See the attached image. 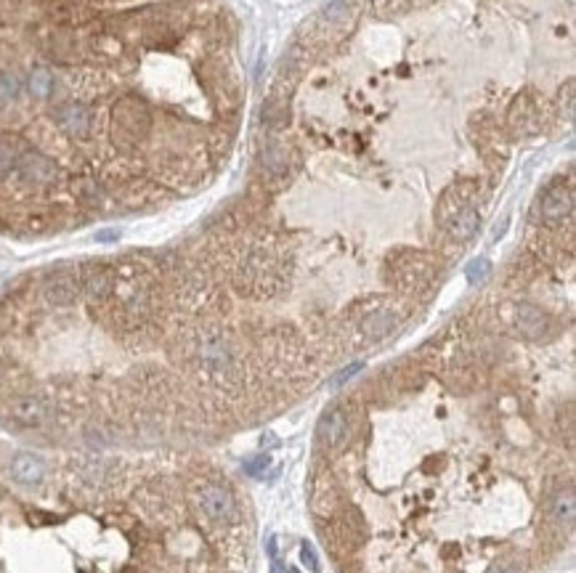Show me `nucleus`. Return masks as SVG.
<instances>
[{"label": "nucleus", "mask_w": 576, "mask_h": 573, "mask_svg": "<svg viewBox=\"0 0 576 573\" xmlns=\"http://www.w3.org/2000/svg\"><path fill=\"white\" fill-rule=\"evenodd\" d=\"M152 131V109L149 104L138 96H122L114 107H112V141L128 149L141 143Z\"/></svg>", "instance_id": "nucleus-1"}, {"label": "nucleus", "mask_w": 576, "mask_h": 573, "mask_svg": "<svg viewBox=\"0 0 576 573\" xmlns=\"http://www.w3.org/2000/svg\"><path fill=\"white\" fill-rule=\"evenodd\" d=\"M194 499H197L200 513L207 520H212V523H229V520L237 518V499L221 483H205V486H200L194 491Z\"/></svg>", "instance_id": "nucleus-2"}, {"label": "nucleus", "mask_w": 576, "mask_h": 573, "mask_svg": "<svg viewBox=\"0 0 576 573\" xmlns=\"http://www.w3.org/2000/svg\"><path fill=\"white\" fill-rule=\"evenodd\" d=\"M13 175L19 178L24 186H51L59 178V168L51 157H45L43 151L27 149L21 154V160L13 168Z\"/></svg>", "instance_id": "nucleus-3"}, {"label": "nucleus", "mask_w": 576, "mask_h": 573, "mask_svg": "<svg viewBox=\"0 0 576 573\" xmlns=\"http://www.w3.org/2000/svg\"><path fill=\"white\" fill-rule=\"evenodd\" d=\"M80 298V284L75 271H56L43 282V300L53 308H70Z\"/></svg>", "instance_id": "nucleus-4"}, {"label": "nucleus", "mask_w": 576, "mask_h": 573, "mask_svg": "<svg viewBox=\"0 0 576 573\" xmlns=\"http://www.w3.org/2000/svg\"><path fill=\"white\" fill-rule=\"evenodd\" d=\"M53 120L61 125V131L72 138H85L93 125V111L80 101H64L53 109Z\"/></svg>", "instance_id": "nucleus-5"}, {"label": "nucleus", "mask_w": 576, "mask_h": 573, "mask_svg": "<svg viewBox=\"0 0 576 573\" xmlns=\"http://www.w3.org/2000/svg\"><path fill=\"white\" fill-rule=\"evenodd\" d=\"M351 432V420L343 409H332L322 417L319 422V443L324 449H340Z\"/></svg>", "instance_id": "nucleus-6"}, {"label": "nucleus", "mask_w": 576, "mask_h": 573, "mask_svg": "<svg viewBox=\"0 0 576 573\" xmlns=\"http://www.w3.org/2000/svg\"><path fill=\"white\" fill-rule=\"evenodd\" d=\"M542 218H545L547 223H558L563 221L566 215H571V210H574V191L568 189V186H553V189L545 191V197H542Z\"/></svg>", "instance_id": "nucleus-7"}, {"label": "nucleus", "mask_w": 576, "mask_h": 573, "mask_svg": "<svg viewBox=\"0 0 576 573\" xmlns=\"http://www.w3.org/2000/svg\"><path fill=\"white\" fill-rule=\"evenodd\" d=\"M30 149L27 141L16 136V133H3L0 136V178H6L13 173L16 162L21 160V154Z\"/></svg>", "instance_id": "nucleus-8"}, {"label": "nucleus", "mask_w": 576, "mask_h": 573, "mask_svg": "<svg viewBox=\"0 0 576 573\" xmlns=\"http://www.w3.org/2000/svg\"><path fill=\"white\" fill-rule=\"evenodd\" d=\"M261 162H263V173H266L268 178H273V181L284 178L287 170H290V154H287V149H284L282 143H276V141L263 146Z\"/></svg>", "instance_id": "nucleus-9"}, {"label": "nucleus", "mask_w": 576, "mask_h": 573, "mask_svg": "<svg viewBox=\"0 0 576 573\" xmlns=\"http://www.w3.org/2000/svg\"><path fill=\"white\" fill-rule=\"evenodd\" d=\"M516 322H518V329H521L526 337H531V340L542 337V334L547 332V327H550L545 313L539 311V308H534V305H526V302L518 305Z\"/></svg>", "instance_id": "nucleus-10"}, {"label": "nucleus", "mask_w": 576, "mask_h": 573, "mask_svg": "<svg viewBox=\"0 0 576 573\" xmlns=\"http://www.w3.org/2000/svg\"><path fill=\"white\" fill-rule=\"evenodd\" d=\"M45 50H48V56H51L53 61H59V64L80 59V48H77V40H75L72 35H51Z\"/></svg>", "instance_id": "nucleus-11"}, {"label": "nucleus", "mask_w": 576, "mask_h": 573, "mask_svg": "<svg viewBox=\"0 0 576 573\" xmlns=\"http://www.w3.org/2000/svg\"><path fill=\"white\" fill-rule=\"evenodd\" d=\"M396 324V316L391 311H374L369 313L364 319V324H362V329H364L366 337H372V340H380V337H385V334L393 329Z\"/></svg>", "instance_id": "nucleus-12"}, {"label": "nucleus", "mask_w": 576, "mask_h": 573, "mask_svg": "<svg viewBox=\"0 0 576 573\" xmlns=\"http://www.w3.org/2000/svg\"><path fill=\"white\" fill-rule=\"evenodd\" d=\"M475 229H478V212H475L473 207H462V210L449 221V231H452V236H457V239H470L475 234Z\"/></svg>", "instance_id": "nucleus-13"}, {"label": "nucleus", "mask_w": 576, "mask_h": 573, "mask_svg": "<svg viewBox=\"0 0 576 573\" xmlns=\"http://www.w3.org/2000/svg\"><path fill=\"white\" fill-rule=\"evenodd\" d=\"M27 88H30V93L35 96V99H48L53 93V77L48 70H35L30 75V80H27Z\"/></svg>", "instance_id": "nucleus-14"}, {"label": "nucleus", "mask_w": 576, "mask_h": 573, "mask_svg": "<svg viewBox=\"0 0 576 573\" xmlns=\"http://www.w3.org/2000/svg\"><path fill=\"white\" fill-rule=\"evenodd\" d=\"M553 518H555L558 523L571 525V520H574V493L571 491L558 493L555 504H553Z\"/></svg>", "instance_id": "nucleus-15"}, {"label": "nucleus", "mask_w": 576, "mask_h": 573, "mask_svg": "<svg viewBox=\"0 0 576 573\" xmlns=\"http://www.w3.org/2000/svg\"><path fill=\"white\" fill-rule=\"evenodd\" d=\"M351 9H354V3H351V0H327V3H324L322 16L327 21L337 24V21H345L348 16H351Z\"/></svg>", "instance_id": "nucleus-16"}, {"label": "nucleus", "mask_w": 576, "mask_h": 573, "mask_svg": "<svg viewBox=\"0 0 576 573\" xmlns=\"http://www.w3.org/2000/svg\"><path fill=\"white\" fill-rule=\"evenodd\" d=\"M21 91V82L16 80V75L11 72H0V104H9L19 96Z\"/></svg>", "instance_id": "nucleus-17"}, {"label": "nucleus", "mask_w": 576, "mask_h": 573, "mask_svg": "<svg viewBox=\"0 0 576 573\" xmlns=\"http://www.w3.org/2000/svg\"><path fill=\"white\" fill-rule=\"evenodd\" d=\"M489 268H491V266H489V261H484V258H481V261H473L467 266V279H470V282H481V279L489 276Z\"/></svg>", "instance_id": "nucleus-18"}, {"label": "nucleus", "mask_w": 576, "mask_h": 573, "mask_svg": "<svg viewBox=\"0 0 576 573\" xmlns=\"http://www.w3.org/2000/svg\"><path fill=\"white\" fill-rule=\"evenodd\" d=\"M369 6H372L377 13H388V11H393L396 6H398V0H369Z\"/></svg>", "instance_id": "nucleus-19"}, {"label": "nucleus", "mask_w": 576, "mask_h": 573, "mask_svg": "<svg viewBox=\"0 0 576 573\" xmlns=\"http://www.w3.org/2000/svg\"><path fill=\"white\" fill-rule=\"evenodd\" d=\"M300 557H303V563L311 568V571H319V563H316V555L311 547H303V552H300Z\"/></svg>", "instance_id": "nucleus-20"}, {"label": "nucleus", "mask_w": 576, "mask_h": 573, "mask_svg": "<svg viewBox=\"0 0 576 573\" xmlns=\"http://www.w3.org/2000/svg\"><path fill=\"white\" fill-rule=\"evenodd\" d=\"M359 369H362V364H354V366H348V369H343V372L337 374V377H335V385H340V382H345L348 380V377H354L356 372H359Z\"/></svg>", "instance_id": "nucleus-21"}, {"label": "nucleus", "mask_w": 576, "mask_h": 573, "mask_svg": "<svg viewBox=\"0 0 576 573\" xmlns=\"http://www.w3.org/2000/svg\"><path fill=\"white\" fill-rule=\"evenodd\" d=\"M266 464H268V459H266V457H261V459L250 462L247 467H250V473H253V475H258V467H266Z\"/></svg>", "instance_id": "nucleus-22"}, {"label": "nucleus", "mask_w": 576, "mask_h": 573, "mask_svg": "<svg viewBox=\"0 0 576 573\" xmlns=\"http://www.w3.org/2000/svg\"><path fill=\"white\" fill-rule=\"evenodd\" d=\"M491 573H521V568H499V571H491Z\"/></svg>", "instance_id": "nucleus-23"}, {"label": "nucleus", "mask_w": 576, "mask_h": 573, "mask_svg": "<svg viewBox=\"0 0 576 573\" xmlns=\"http://www.w3.org/2000/svg\"><path fill=\"white\" fill-rule=\"evenodd\" d=\"M287 573H298V571H295V568H290V571H287Z\"/></svg>", "instance_id": "nucleus-24"}]
</instances>
